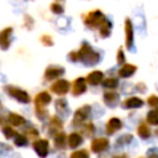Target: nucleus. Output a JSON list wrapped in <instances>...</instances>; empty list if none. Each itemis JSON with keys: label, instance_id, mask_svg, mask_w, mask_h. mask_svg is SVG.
Listing matches in <instances>:
<instances>
[{"label": "nucleus", "instance_id": "39448f33", "mask_svg": "<svg viewBox=\"0 0 158 158\" xmlns=\"http://www.w3.org/2000/svg\"><path fill=\"white\" fill-rule=\"evenodd\" d=\"M107 144H109L107 139H105V138H98V139H95L91 143V149L94 152H101V151H104L107 147Z\"/></svg>", "mask_w": 158, "mask_h": 158}, {"label": "nucleus", "instance_id": "a211bd4d", "mask_svg": "<svg viewBox=\"0 0 158 158\" xmlns=\"http://www.w3.org/2000/svg\"><path fill=\"white\" fill-rule=\"evenodd\" d=\"M27 139L23 135H16L15 136V144L16 146H26Z\"/></svg>", "mask_w": 158, "mask_h": 158}, {"label": "nucleus", "instance_id": "dca6fc26", "mask_svg": "<svg viewBox=\"0 0 158 158\" xmlns=\"http://www.w3.org/2000/svg\"><path fill=\"white\" fill-rule=\"evenodd\" d=\"M147 121H148L149 123L157 125V123H158V110L149 112V114H148V116H147Z\"/></svg>", "mask_w": 158, "mask_h": 158}, {"label": "nucleus", "instance_id": "b1692460", "mask_svg": "<svg viewBox=\"0 0 158 158\" xmlns=\"http://www.w3.org/2000/svg\"><path fill=\"white\" fill-rule=\"evenodd\" d=\"M116 84H117V80H116V79H109V80L105 81V85H106V86H111V88L115 86Z\"/></svg>", "mask_w": 158, "mask_h": 158}, {"label": "nucleus", "instance_id": "2eb2a0df", "mask_svg": "<svg viewBox=\"0 0 158 158\" xmlns=\"http://www.w3.org/2000/svg\"><path fill=\"white\" fill-rule=\"evenodd\" d=\"M125 105L128 106V107H138L142 105V101L137 98H131V99H127L125 101Z\"/></svg>", "mask_w": 158, "mask_h": 158}, {"label": "nucleus", "instance_id": "6ab92c4d", "mask_svg": "<svg viewBox=\"0 0 158 158\" xmlns=\"http://www.w3.org/2000/svg\"><path fill=\"white\" fill-rule=\"evenodd\" d=\"M2 132H4V136L6 137V138H10V137H12V136H16L15 133V131H14V128H11V127H9V126H5L4 128H2Z\"/></svg>", "mask_w": 158, "mask_h": 158}, {"label": "nucleus", "instance_id": "393cba45", "mask_svg": "<svg viewBox=\"0 0 158 158\" xmlns=\"http://www.w3.org/2000/svg\"><path fill=\"white\" fill-rule=\"evenodd\" d=\"M148 104L149 105H158V98L157 96H151L148 99Z\"/></svg>", "mask_w": 158, "mask_h": 158}, {"label": "nucleus", "instance_id": "f257e3e1", "mask_svg": "<svg viewBox=\"0 0 158 158\" xmlns=\"http://www.w3.org/2000/svg\"><path fill=\"white\" fill-rule=\"evenodd\" d=\"M6 90L9 91V94L12 96V98H15L16 100H19L20 102H28L30 101V96H28V94L26 93V91H23V90H21V89H19V88H14V86H7L6 88Z\"/></svg>", "mask_w": 158, "mask_h": 158}, {"label": "nucleus", "instance_id": "aec40b11", "mask_svg": "<svg viewBox=\"0 0 158 158\" xmlns=\"http://www.w3.org/2000/svg\"><path fill=\"white\" fill-rule=\"evenodd\" d=\"M138 133H139L142 137H147V136L149 135V130H148V127H147L146 125H142V126H139V128H138Z\"/></svg>", "mask_w": 158, "mask_h": 158}, {"label": "nucleus", "instance_id": "9d476101", "mask_svg": "<svg viewBox=\"0 0 158 158\" xmlns=\"http://www.w3.org/2000/svg\"><path fill=\"white\" fill-rule=\"evenodd\" d=\"M121 127V122L118 118H111L109 122H107V132L109 133H112L115 132L116 130H118Z\"/></svg>", "mask_w": 158, "mask_h": 158}, {"label": "nucleus", "instance_id": "5701e85b", "mask_svg": "<svg viewBox=\"0 0 158 158\" xmlns=\"http://www.w3.org/2000/svg\"><path fill=\"white\" fill-rule=\"evenodd\" d=\"M51 10H52L53 12H56V14H60V12L63 11L62 6H60V5H58V4H53V5L51 6Z\"/></svg>", "mask_w": 158, "mask_h": 158}, {"label": "nucleus", "instance_id": "6e6552de", "mask_svg": "<svg viewBox=\"0 0 158 158\" xmlns=\"http://www.w3.org/2000/svg\"><path fill=\"white\" fill-rule=\"evenodd\" d=\"M102 17V15H101V12L100 11H94V12H91V14H89L88 15V17H86V23L88 25H90V26H94V25H96L98 22H99V20Z\"/></svg>", "mask_w": 158, "mask_h": 158}, {"label": "nucleus", "instance_id": "9b49d317", "mask_svg": "<svg viewBox=\"0 0 158 158\" xmlns=\"http://www.w3.org/2000/svg\"><path fill=\"white\" fill-rule=\"evenodd\" d=\"M80 142H81V137L78 133L69 135V137H68V144L70 147H77L78 144H80Z\"/></svg>", "mask_w": 158, "mask_h": 158}, {"label": "nucleus", "instance_id": "412c9836", "mask_svg": "<svg viewBox=\"0 0 158 158\" xmlns=\"http://www.w3.org/2000/svg\"><path fill=\"white\" fill-rule=\"evenodd\" d=\"M70 158H88V154L85 151H80V152H74Z\"/></svg>", "mask_w": 158, "mask_h": 158}, {"label": "nucleus", "instance_id": "ddd939ff", "mask_svg": "<svg viewBox=\"0 0 158 158\" xmlns=\"http://www.w3.org/2000/svg\"><path fill=\"white\" fill-rule=\"evenodd\" d=\"M85 81H84V79H78L77 81H75V84H74V93L75 94H80V93H83V91H85Z\"/></svg>", "mask_w": 158, "mask_h": 158}, {"label": "nucleus", "instance_id": "0eeeda50", "mask_svg": "<svg viewBox=\"0 0 158 158\" xmlns=\"http://www.w3.org/2000/svg\"><path fill=\"white\" fill-rule=\"evenodd\" d=\"M62 73H63V68H59V67H49L46 70V78L47 79H54V78L59 77Z\"/></svg>", "mask_w": 158, "mask_h": 158}, {"label": "nucleus", "instance_id": "a878e982", "mask_svg": "<svg viewBox=\"0 0 158 158\" xmlns=\"http://www.w3.org/2000/svg\"><path fill=\"white\" fill-rule=\"evenodd\" d=\"M41 40H42V42L47 43V46H51V44H52V40H51V38H49L48 36H43V37H42Z\"/></svg>", "mask_w": 158, "mask_h": 158}, {"label": "nucleus", "instance_id": "f3484780", "mask_svg": "<svg viewBox=\"0 0 158 158\" xmlns=\"http://www.w3.org/2000/svg\"><path fill=\"white\" fill-rule=\"evenodd\" d=\"M126 33H127V46H131L132 43V27L130 21H127L126 23Z\"/></svg>", "mask_w": 158, "mask_h": 158}, {"label": "nucleus", "instance_id": "f8f14e48", "mask_svg": "<svg viewBox=\"0 0 158 158\" xmlns=\"http://www.w3.org/2000/svg\"><path fill=\"white\" fill-rule=\"evenodd\" d=\"M101 79H102V74L100 72H94L88 77V83H90L93 85H96Z\"/></svg>", "mask_w": 158, "mask_h": 158}, {"label": "nucleus", "instance_id": "1a4fd4ad", "mask_svg": "<svg viewBox=\"0 0 158 158\" xmlns=\"http://www.w3.org/2000/svg\"><path fill=\"white\" fill-rule=\"evenodd\" d=\"M9 122H10L11 125H14V126H20V125L25 123V118H23L22 116L17 115V114H10V116H9Z\"/></svg>", "mask_w": 158, "mask_h": 158}, {"label": "nucleus", "instance_id": "20e7f679", "mask_svg": "<svg viewBox=\"0 0 158 158\" xmlns=\"http://www.w3.org/2000/svg\"><path fill=\"white\" fill-rule=\"evenodd\" d=\"M68 89H69V84H68V81H65V80H58V81H56V83L51 86V90L54 91L56 94H59V95L67 93Z\"/></svg>", "mask_w": 158, "mask_h": 158}, {"label": "nucleus", "instance_id": "f03ea898", "mask_svg": "<svg viewBox=\"0 0 158 158\" xmlns=\"http://www.w3.org/2000/svg\"><path fill=\"white\" fill-rule=\"evenodd\" d=\"M33 149L40 157H46L48 153V142L46 139H38L33 143Z\"/></svg>", "mask_w": 158, "mask_h": 158}, {"label": "nucleus", "instance_id": "7ed1b4c3", "mask_svg": "<svg viewBox=\"0 0 158 158\" xmlns=\"http://www.w3.org/2000/svg\"><path fill=\"white\" fill-rule=\"evenodd\" d=\"M11 33H12V28L11 27H7L5 30H2L0 32V47L2 49H6L9 46H10V37H11Z\"/></svg>", "mask_w": 158, "mask_h": 158}, {"label": "nucleus", "instance_id": "4be33fe9", "mask_svg": "<svg viewBox=\"0 0 158 158\" xmlns=\"http://www.w3.org/2000/svg\"><path fill=\"white\" fill-rule=\"evenodd\" d=\"M63 141H64V136L60 133V135H58L57 137H56V146L57 147H62L63 146Z\"/></svg>", "mask_w": 158, "mask_h": 158}, {"label": "nucleus", "instance_id": "4468645a", "mask_svg": "<svg viewBox=\"0 0 158 158\" xmlns=\"http://www.w3.org/2000/svg\"><path fill=\"white\" fill-rule=\"evenodd\" d=\"M135 70H136V67H133V65H131V64H126V65L120 70V75L127 77V75H131Z\"/></svg>", "mask_w": 158, "mask_h": 158}, {"label": "nucleus", "instance_id": "423d86ee", "mask_svg": "<svg viewBox=\"0 0 158 158\" xmlns=\"http://www.w3.org/2000/svg\"><path fill=\"white\" fill-rule=\"evenodd\" d=\"M49 101H51V95L48 93H40L36 96V99H35V102H36L37 107L38 106H43V105H47Z\"/></svg>", "mask_w": 158, "mask_h": 158}]
</instances>
